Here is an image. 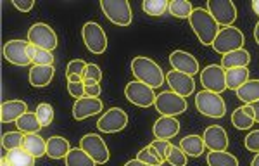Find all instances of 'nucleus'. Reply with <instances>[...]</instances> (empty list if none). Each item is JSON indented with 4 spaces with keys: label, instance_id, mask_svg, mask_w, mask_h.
<instances>
[{
    "label": "nucleus",
    "instance_id": "de8ad7c7",
    "mask_svg": "<svg viewBox=\"0 0 259 166\" xmlns=\"http://www.w3.org/2000/svg\"><path fill=\"white\" fill-rule=\"evenodd\" d=\"M249 106L252 107V111H254V118H256V123H259V101L249 104Z\"/></svg>",
    "mask_w": 259,
    "mask_h": 166
},
{
    "label": "nucleus",
    "instance_id": "1a4fd4ad",
    "mask_svg": "<svg viewBox=\"0 0 259 166\" xmlns=\"http://www.w3.org/2000/svg\"><path fill=\"white\" fill-rule=\"evenodd\" d=\"M200 83L204 85V90L221 94L227 90V69H223L218 64H209L200 71Z\"/></svg>",
    "mask_w": 259,
    "mask_h": 166
},
{
    "label": "nucleus",
    "instance_id": "c756f323",
    "mask_svg": "<svg viewBox=\"0 0 259 166\" xmlns=\"http://www.w3.org/2000/svg\"><path fill=\"white\" fill-rule=\"evenodd\" d=\"M209 166H239V159L228 151H211L207 154Z\"/></svg>",
    "mask_w": 259,
    "mask_h": 166
},
{
    "label": "nucleus",
    "instance_id": "ea45409f",
    "mask_svg": "<svg viewBox=\"0 0 259 166\" xmlns=\"http://www.w3.org/2000/svg\"><path fill=\"white\" fill-rule=\"evenodd\" d=\"M33 62H35V66H54V56H52V52H50V51L38 49Z\"/></svg>",
    "mask_w": 259,
    "mask_h": 166
},
{
    "label": "nucleus",
    "instance_id": "2eb2a0df",
    "mask_svg": "<svg viewBox=\"0 0 259 166\" xmlns=\"http://www.w3.org/2000/svg\"><path fill=\"white\" fill-rule=\"evenodd\" d=\"M166 81L171 87V92L182 95V97H189L190 94H194L195 90V81L194 76L180 71H168L166 73Z\"/></svg>",
    "mask_w": 259,
    "mask_h": 166
},
{
    "label": "nucleus",
    "instance_id": "a19ab883",
    "mask_svg": "<svg viewBox=\"0 0 259 166\" xmlns=\"http://www.w3.org/2000/svg\"><path fill=\"white\" fill-rule=\"evenodd\" d=\"M244 144H245V149L250 152H259V130H252L250 134L244 139Z\"/></svg>",
    "mask_w": 259,
    "mask_h": 166
},
{
    "label": "nucleus",
    "instance_id": "ddd939ff",
    "mask_svg": "<svg viewBox=\"0 0 259 166\" xmlns=\"http://www.w3.org/2000/svg\"><path fill=\"white\" fill-rule=\"evenodd\" d=\"M207 11L214 18V21L221 26H232L233 21L237 19V7L230 0H209L207 2Z\"/></svg>",
    "mask_w": 259,
    "mask_h": 166
},
{
    "label": "nucleus",
    "instance_id": "7ed1b4c3",
    "mask_svg": "<svg viewBox=\"0 0 259 166\" xmlns=\"http://www.w3.org/2000/svg\"><path fill=\"white\" fill-rule=\"evenodd\" d=\"M195 107L200 114L209 118H223L227 114V104L221 94L209 92V90H202L195 95Z\"/></svg>",
    "mask_w": 259,
    "mask_h": 166
},
{
    "label": "nucleus",
    "instance_id": "aec40b11",
    "mask_svg": "<svg viewBox=\"0 0 259 166\" xmlns=\"http://www.w3.org/2000/svg\"><path fill=\"white\" fill-rule=\"evenodd\" d=\"M24 113H28V104L24 101H6L0 106V119H2V123L18 121Z\"/></svg>",
    "mask_w": 259,
    "mask_h": 166
},
{
    "label": "nucleus",
    "instance_id": "3c124183",
    "mask_svg": "<svg viewBox=\"0 0 259 166\" xmlns=\"http://www.w3.org/2000/svg\"><path fill=\"white\" fill-rule=\"evenodd\" d=\"M36 51H38V49H36L35 47V45H28V56H30V59L33 61V59H35V56H36Z\"/></svg>",
    "mask_w": 259,
    "mask_h": 166
},
{
    "label": "nucleus",
    "instance_id": "e433bc0d",
    "mask_svg": "<svg viewBox=\"0 0 259 166\" xmlns=\"http://www.w3.org/2000/svg\"><path fill=\"white\" fill-rule=\"evenodd\" d=\"M35 113H36V118H38V121L41 124V128L49 127V124L54 121V107L50 106V104H47V102L38 104Z\"/></svg>",
    "mask_w": 259,
    "mask_h": 166
},
{
    "label": "nucleus",
    "instance_id": "f704fd0d",
    "mask_svg": "<svg viewBox=\"0 0 259 166\" xmlns=\"http://www.w3.org/2000/svg\"><path fill=\"white\" fill-rule=\"evenodd\" d=\"M137 159L142 161V163H147L150 166H161L164 164L166 161L162 159V157L157 154V151L154 147H150V145H147V147H144L142 151L137 154Z\"/></svg>",
    "mask_w": 259,
    "mask_h": 166
},
{
    "label": "nucleus",
    "instance_id": "58836bf2",
    "mask_svg": "<svg viewBox=\"0 0 259 166\" xmlns=\"http://www.w3.org/2000/svg\"><path fill=\"white\" fill-rule=\"evenodd\" d=\"M87 66L89 64L83 59H74V61H71L68 64V68H66V74H80V76H83V80H85Z\"/></svg>",
    "mask_w": 259,
    "mask_h": 166
},
{
    "label": "nucleus",
    "instance_id": "f8f14e48",
    "mask_svg": "<svg viewBox=\"0 0 259 166\" xmlns=\"http://www.w3.org/2000/svg\"><path fill=\"white\" fill-rule=\"evenodd\" d=\"M128 124V114L121 107H111L107 113H104L99 118L97 128L104 134H116V132L124 130Z\"/></svg>",
    "mask_w": 259,
    "mask_h": 166
},
{
    "label": "nucleus",
    "instance_id": "c85d7f7f",
    "mask_svg": "<svg viewBox=\"0 0 259 166\" xmlns=\"http://www.w3.org/2000/svg\"><path fill=\"white\" fill-rule=\"evenodd\" d=\"M6 157L11 166H35V156H31L30 152H26L23 147L7 151Z\"/></svg>",
    "mask_w": 259,
    "mask_h": 166
},
{
    "label": "nucleus",
    "instance_id": "6ab92c4d",
    "mask_svg": "<svg viewBox=\"0 0 259 166\" xmlns=\"http://www.w3.org/2000/svg\"><path fill=\"white\" fill-rule=\"evenodd\" d=\"M180 121L173 116H161L152 127V134L157 140H169L173 137H177L180 132Z\"/></svg>",
    "mask_w": 259,
    "mask_h": 166
},
{
    "label": "nucleus",
    "instance_id": "49530a36",
    "mask_svg": "<svg viewBox=\"0 0 259 166\" xmlns=\"http://www.w3.org/2000/svg\"><path fill=\"white\" fill-rule=\"evenodd\" d=\"M12 4L21 12H30L35 7V0H12Z\"/></svg>",
    "mask_w": 259,
    "mask_h": 166
},
{
    "label": "nucleus",
    "instance_id": "b1692460",
    "mask_svg": "<svg viewBox=\"0 0 259 166\" xmlns=\"http://www.w3.org/2000/svg\"><path fill=\"white\" fill-rule=\"evenodd\" d=\"M71 147H69V140L64 137H50L47 139V156L50 159H62L69 154Z\"/></svg>",
    "mask_w": 259,
    "mask_h": 166
},
{
    "label": "nucleus",
    "instance_id": "864d4df0",
    "mask_svg": "<svg viewBox=\"0 0 259 166\" xmlns=\"http://www.w3.org/2000/svg\"><path fill=\"white\" fill-rule=\"evenodd\" d=\"M254 38H256V42L259 44V21H257L256 28H254Z\"/></svg>",
    "mask_w": 259,
    "mask_h": 166
},
{
    "label": "nucleus",
    "instance_id": "6e6d98bb",
    "mask_svg": "<svg viewBox=\"0 0 259 166\" xmlns=\"http://www.w3.org/2000/svg\"><path fill=\"white\" fill-rule=\"evenodd\" d=\"M0 166H11V164H9V161H7V157H6V156H4V157H2V161H0Z\"/></svg>",
    "mask_w": 259,
    "mask_h": 166
},
{
    "label": "nucleus",
    "instance_id": "5701e85b",
    "mask_svg": "<svg viewBox=\"0 0 259 166\" xmlns=\"http://www.w3.org/2000/svg\"><path fill=\"white\" fill-rule=\"evenodd\" d=\"M54 66H33L30 69V83L35 89H41V87L50 85L54 78Z\"/></svg>",
    "mask_w": 259,
    "mask_h": 166
},
{
    "label": "nucleus",
    "instance_id": "a211bd4d",
    "mask_svg": "<svg viewBox=\"0 0 259 166\" xmlns=\"http://www.w3.org/2000/svg\"><path fill=\"white\" fill-rule=\"evenodd\" d=\"M204 145L209 151H227L228 147V135L223 127L211 124L204 130Z\"/></svg>",
    "mask_w": 259,
    "mask_h": 166
},
{
    "label": "nucleus",
    "instance_id": "dca6fc26",
    "mask_svg": "<svg viewBox=\"0 0 259 166\" xmlns=\"http://www.w3.org/2000/svg\"><path fill=\"white\" fill-rule=\"evenodd\" d=\"M169 64L175 71H180V73H185V74H197L200 71L199 68V61L195 59L192 54L185 52V51H173L169 56Z\"/></svg>",
    "mask_w": 259,
    "mask_h": 166
},
{
    "label": "nucleus",
    "instance_id": "39448f33",
    "mask_svg": "<svg viewBox=\"0 0 259 166\" xmlns=\"http://www.w3.org/2000/svg\"><path fill=\"white\" fill-rule=\"evenodd\" d=\"M100 7L106 18L116 26H128L132 23V7L126 0H102Z\"/></svg>",
    "mask_w": 259,
    "mask_h": 166
},
{
    "label": "nucleus",
    "instance_id": "c03bdc74",
    "mask_svg": "<svg viewBox=\"0 0 259 166\" xmlns=\"http://www.w3.org/2000/svg\"><path fill=\"white\" fill-rule=\"evenodd\" d=\"M68 92L71 97H74L78 101V99L85 97V83L83 81H78V83H69L68 81Z\"/></svg>",
    "mask_w": 259,
    "mask_h": 166
},
{
    "label": "nucleus",
    "instance_id": "a878e982",
    "mask_svg": "<svg viewBox=\"0 0 259 166\" xmlns=\"http://www.w3.org/2000/svg\"><path fill=\"white\" fill-rule=\"evenodd\" d=\"M204 139L200 135H187L185 139H182L180 142V149L190 157H199L204 154Z\"/></svg>",
    "mask_w": 259,
    "mask_h": 166
},
{
    "label": "nucleus",
    "instance_id": "423d86ee",
    "mask_svg": "<svg viewBox=\"0 0 259 166\" xmlns=\"http://www.w3.org/2000/svg\"><path fill=\"white\" fill-rule=\"evenodd\" d=\"M81 38L85 42L87 49L92 54H104L107 49V35L104 31V28L99 23L89 21V23L83 24L81 30Z\"/></svg>",
    "mask_w": 259,
    "mask_h": 166
},
{
    "label": "nucleus",
    "instance_id": "f03ea898",
    "mask_svg": "<svg viewBox=\"0 0 259 166\" xmlns=\"http://www.w3.org/2000/svg\"><path fill=\"white\" fill-rule=\"evenodd\" d=\"M132 73L137 78V81L145 83L150 89L162 87V83L166 81V74L162 73L161 66L145 56H139L132 61Z\"/></svg>",
    "mask_w": 259,
    "mask_h": 166
},
{
    "label": "nucleus",
    "instance_id": "f3484780",
    "mask_svg": "<svg viewBox=\"0 0 259 166\" xmlns=\"http://www.w3.org/2000/svg\"><path fill=\"white\" fill-rule=\"evenodd\" d=\"M102 109H104V104L99 97H89V95H85V97L78 99V101L74 102L73 116H74V119L81 121V119H87V118H90V116L102 113Z\"/></svg>",
    "mask_w": 259,
    "mask_h": 166
},
{
    "label": "nucleus",
    "instance_id": "8fccbe9b",
    "mask_svg": "<svg viewBox=\"0 0 259 166\" xmlns=\"http://www.w3.org/2000/svg\"><path fill=\"white\" fill-rule=\"evenodd\" d=\"M124 166H150V164H147V163H142V161H139L135 157V159H130L128 163H124Z\"/></svg>",
    "mask_w": 259,
    "mask_h": 166
},
{
    "label": "nucleus",
    "instance_id": "4468645a",
    "mask_svg": "<svg viewBox=\"0 0 259 166\" xmlns=\"http://www.w3.org/2000/svg\"><path fill=\"white\" fill-rule=\"evenodd\" d=\"M28 45H30V42L9 40L4 45V57L14 66H28L30 62H33L28 56Z\"/></svg>",
    "mask_w": 259,
    "mask_h": 166
},
{
    "label": "nucleus",
    "instance_id": "4be33fe9",
    "mask_svg": "<svg viewBox=\"0 0 259 166\" xmlns=\"http://www.w3.org/2000/svg\"><path fill=\"white\" fill-rule=\"evenodd\" d=\"M250 62V54L245 49H239L230 54H225L221 57V68L223 69H233V68H247Z\"/></svg>",
    "mask_w": 259,
    "mask_h": 166
},
{
    "label": "nucleus",
    "instance_id": "37998d69",
    "mask_svg": "<svg viewBox=\"0 0 259 166\" xmlns=\"http://www.w3.org/2000/svg\"><path fill=\"white\" fill-rule=\"evenodd\" d=\"M83 83H85V95H89V97H99L100 92H102V89H100L99 81L85 78V80H83Z\"/></svg>",
    "mask_w": 259,
    "mask_h": 166
},
{
    "label": "nucleus",
    "instance_id": "412c9836",
    "mask_svg": "<svg viewBox=\"0 0 259 166\" xmlns=\"http://www.w3.org/2000/svg\"><path fill=\"white\" fill-rule=\"evenodd\" d=\"M232 123L237 130H249V128H252L254 123H256L252 107H250L249 104H245V106H242V107H237L232 114Z\"/></svg>",
    "mask_w": 259,
    "mask_h": 166
},
{
    "label": "nucleus",
    "instance_id": "5fc2aeb1",
    "mask_svg": "<svg viewBox=\"0 0 259 166\" xmlns=\"http://www.w3.org/2000/svg\"><path fill=\"white\" fill-rule=\"evenodd\" d=\"M250 166H259V152L256 156H254V159H252V163H250Z\"/></svg>",
    "mask_w": 259,
    "mask_h": 166
},
{
    "label": "nucleus",
    "instance_id": "603ef678",
    "mask_svg": "<svg viewBox=\"0 0 259 166\" xmlns=\"http://www.w3.org/2000/svg\"><path fill=\"white\" fill-rule=\"evenodd\" d=\"M252 11L259 16V0H254L252 2Z\"/></svg>",
    "mask_w": 259,
    "mask_h": 166
},
{
    "label": "nucleus",
    "instance_id": "a18cd8bd",
    "mask_svg": "<svg viewBox=\"0 0 259 166\" xmlns=\"http://www.w3.org/2000/svg\"><path fill=\"white\" fill-rule=\"evenodd\" d=\"M85 78H89V80H95V81H99V83H100V80H102V71H100V68H99L97 64L90 62V64L87 66Z\"/></svg>",
    "mask_w": 259,
    "mask_h": 166
},
{
    "label": "nucleus",
    "instance_id": "bb28decb",
    "mask_svg": "<svg viewBox=\"0 0 259 166\" xmlns=\"http://www.w3.org/2000/svg\"><path fill=\"white\" fill-rule=\"evenodd\" d=\"M245 81H249V69L247 68H233L227 69V89L239 90Z\"/></svg>",
    "mask_w": 259,
    "mask_h": 166
},
{
    "label": "nucleus",
    "instance_id": "cd10ccee",
    "mask_svg": "<svg viewBox=\"0 0 259 166\" xmlns=\"http://www.w3.org/2000/svg\"><path fill=\"white\" fill-rule=\"evenodd\" d=\"M237 97L244 104H252L259 101V80H249L237 90Z\"/></svg>",
    "mask_w": 259,
    "mask_h": 166
},
{
    "label": "nucleus",
    "instance_id": "79ce46f5",
    "mask_svg": "<svg viewBox=\"0 0 259 166\" xmlns=\"http://www.w3.org/2000/svg\"><path fill=\"white\" fill-rule=\"evenodd\" d=\"M171 144L169 140H154L152 144H150V147H154L157 151V154H159L162 159L166 161V157H168V152H169V149H171Z\"/></svg>",
    "mask_w": 259,
    "mask_h": 166
},
{
    "label": "nucleus",
    "instance_id": "9d476101",
    "mask_svg": "<svg viewBox=\"0 0 259 166\" xmlns=\"http://www.w3.org/2000/svg\"><path fill=\"white\" fill-rule=\"evenodd\" d=\"M80 147L97 164H106L107 161H109V156H111L109 154V147H107V144L104 142V139L100 135H95V134L83 135V139L80 142Z\"/></svg>",
    "mask_w": 259,
    "mask_h": 166
},
{
    "label": "nucleus",
    "instance_id": "f257e3e1",
    "mask_svg": "<svg viewBox=\"0 0 259 166\" xmlns=\"http://www.w3.org/2000/svg\"><path fill=\"white\" fill-rule=\"evenodd\" d=\"M190 28L194 30V33L197 35V38L200 40L202 45H212L220 33V24L216 23L214 18L209 14L207 9L197 7V9L192 11L190 14Z\"/></svg>",
    "mask_w": 259,
    "mask_h": 166
},
{
    "label": "nucleus",
    "instance_id": "4c0bfd02",
    "mask_svg": "<svg viewBox=\"0 0 259 166\" xmlns=\"http://www.w3.org/2000/svg\"><path fill=\"white\" fill-rule=\"evenodd\" d=\"M166 161L171 166H187V154L180 147H177V145H171Z\"/></svg>",
    "mask_w": 259,
    "mask_h": 166
},
{
    "label": "nucleus",
    "instance_id": "09e8293b",
    "mask_svg": "<svg viewBox=\"0 0 259 166\" xmlns=\"http://www.w3.org/2000/svg\"><path fill=\"white\" fill-rule=\"evenodd\" d=\"M66 78H68V81H69V83L83 81V76H80V74H66Z\"/></svg>",
    "mask_w": 259,
    "mask_h": 166
},
{
    "label": "nucleus",
    "instance_id": "2f4dec72",
    "mask_svg": "<svg viewBox=\"0 0 259 166\" xmlns=\"http://www.w3.org/2000/svg\"><path fill=\"white\" fill-rule=\"evenodd\" d=\"M64 159H66V166H97V163L81 147L71 149L69 154Z\"/></svg>",
    "mask_w": 259,
    "mask_h": 166
},
{
    "label": "nucleus",
    "instance_id": "6e6552de",
    "mask_svg": "<svg viewBox=\"0 0 259 166\" xmlns=\"http://www.w3.org/2000/svg\"><path fill=\"white\" fill-rule=\"evenodd\" d=\"M154 106H156L157 113H161V116H173V118H177L178 114H183L187 111L185 97L171 92V90L157 95Z\"/></svg>",
    "mask_w": 259,
    "mask_h": 166
},
{
    "label": "nucleus",
    "instance_id": "7c9ffc66",
    "mask_svg": "<svg viewBox=\"0 0 259 166\" xmlns=\"http://www.w3.org/2000/svg\"><path fill=\"white\" fill-rule=\"evenodd\" d=\"M16 127H18L19 132L28 135V134H36L41 128V124L38 121V118H36V113H24L18 121H16Z\"/></svg>",
    "mask_w": 259,
    "mask_h": 166
},
{
    "label": "nucleus",
    "instance_id": "0eeeda50",
    "mask_svg": "<svg viewBox=\"0 0 259 166\" xmlns=\"http://www.w3.org/2000/svg\"><path fill=\"white\" fill-rule=\"evenodd\" d=\"M28 42L35 45L36 49H44V51H50L57 47V35L49 24L45 23H35L28 30Z\"/></svg>",
    "mask_w": 259,
    "mask_h": 166
},
{
    "label": "nucleus",
    "instance_id": "c9c22d12",
    "mask_svg": "<svg viewBox=\"0 0 259 166\" xmlns=\"http://www.w3.org/2000/svg\"><path fill=\"white\" fill-rule=\"evenodd\" d=\"M23 142H24V134L19 130L7 132V134H4V137H2V147L6 149V151L23 147Z\"/></svg>",
    "mask_w": 259,
    "mask_h": 166
},
{
    "label": "nucleus",
    "instance_id": "72a5a7b5",
    "mask_svg": "<svg viewBox=\"0 0 259 166\" xmlns=\"http://www.w3.org/2000/svg\"><path fill=\"white\" fill-rule=\"evenodd\" d=\"M142 9L149 16H162L169 11V0H145L142 2Z\"/></svg>",
    "mask_w": 259,
    "mask_h": 166
},
{
    "label": "nucleus",
    "instance_id": "9b49d317",
    "mask_svg": "<svg viewBox=\"0 0 259 166\" xmlns=\"http://www.w3.org/2000/svg\"><path fill=\"white\" fill-rule=\"evenodd\" d=\"M124 95H126V99L130 102L139 107L154 106L156 97H157V95L154 94V89H150L149 85H145V83H142V81H137V80L128 83L126 89H124Z\"/></svg>",
    "mask_w": 259,
    "mask_h": 166
},
{
    "label": "nucleus",
    "instance_id": "473e14b6",
    "mask_svg": "<svg viewBox=\"0 0 259 166\" xmlns=\"http://www.w3.org/2000/svg\"><path fill=\"white\" fill-rule=\"evenodd\" d=\"M194 7L189 0H169V12L178 19H189Z\"/></svg>",
    "mask_w": 259,
    "mask_h": 166
},
{
    "label": "nucleus",
    "instance_id": "393cba45",
    "mask_svg": "<svg viewBox=\"0 0 259 166\" xmlns=\"http://www.w3.org/2000/svg\"><path fill=\"white\" fill-rule=\"evenodd\" d=\"M23 149L26 152H30L31 156L41 157L44 154H47V140L41 139L38 134H28L24 135Z\"/></svg>",
    "mask_w": 259,
    "mask_h": 166
},
{
    "label": "nucleus",
    "instance_id": "20e7f679",
    "mask_svg": "<svg viewBox=\"0 0 259 166\" xmlns=\"http://www.w3.org/2000/svg\"><path fill=\"white\" fill-rule=\"evenodd\" d=\"M244 42H245V36L239 28L225 26L220 30L214 44H212V49H214L218 54H223L225 56V54H230L233 51H239V49H244Z\"/></svg>",
    "mask_w": 259,
    "mask_h": 166
}]
</instances>
